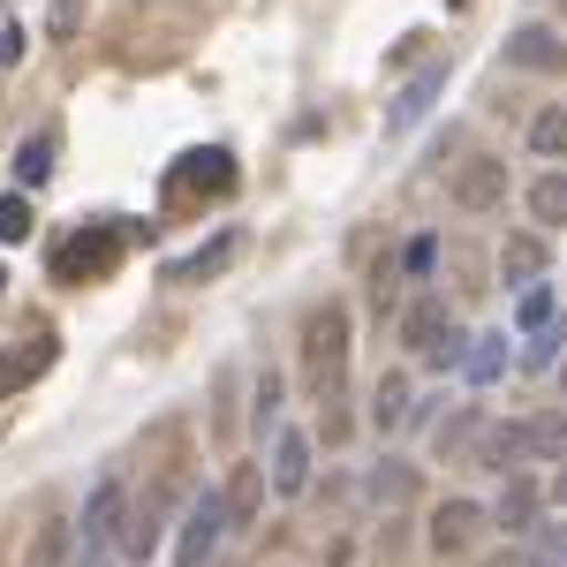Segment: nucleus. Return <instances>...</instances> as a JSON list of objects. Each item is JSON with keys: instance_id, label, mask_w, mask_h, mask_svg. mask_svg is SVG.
Listing matches in <instances>:
<instances>
[{"instance_id": "1", "label": "nucleus", "mask_w": 567, "mask_h": 567, "mask_svg": "<svg viewBox=\"0 0 567 567\" xmlns=\"http://www.w3.org/2000/svg\"><path fill=\"white\" fill-rule=\"evenodd\" d=\"M303 371H310V386L326 393V401L341 393V379H349V310L341 303H326L303 326Z\"/></svg>"}, {"instance_id": "2", "label": "nucleus", "mask_w": 567, "mask_h": 567, "mask_svg": "<svg viewBox=\"0 0 567 567\" xmlns=\"http://www.w3.org/2000/svg\"><path fill=\"white\" fill-rule=\"evenodd\" d=\"M401 341L424 355V363H462V333H454V310H446V296H416V303L401 310Z\"/></svg>"}, {"instance_id": "3", "label": "nucleus", "mask_w": 567, "mask_h": 567, "mask_svg": "<svg viewBox=\"0 0 567 567\" xmlns=\"http://www.w3.org/2000/svg\"><path fill=\"white\" fill-rule=\"evenodd\" d=\"M235 529V515H227V492H197L189 499V515H182V545H175V567H205L219 553V537Z\"/></svg>"}, {"instance_id": "4", "label": "nucleus", "mask_w": 567, "mask_h": 567, "mask_svg": "<svg viewBox=\"0 0 567 567\" xmlns=\"http://www.w3.org/2000/svg\"><path fill=\"white\" fill-rule=\"evenodd\" d=\"M446 197H454L470 219L507 213V159H462V167H454V182H446Z\"/></svg>"}, {"instance_id": "5", "label": "nucleus", "mask_w": 567, "mask_h": 567, "mask_svg": "<svg viewBox=\"0 0 567 567\" xmlns=\"http://www.w3.org/2000/svg\"><path fill=\"white\" fill-rule=\"evenodd\" d=\"M529 454H537V446H529V424H484L477 446H470V462H477V470H499V477H515Z\"/></svg>"}, {"instance_id": "6", "label": "nucleus", "mask_w": 567, "mask_h": 567, "mask_svg": "<svg viewBox=\"0 0 567 567\" xmlns=\"http://www.w3.org/2000/svg\"><path fill=\"white\" fill-rule=\"evenodd\" d=\"M484 523H492V515H484L477 499H446V507H432V553H470V545L484 537Z\"/></svg>"}, {"instance_id": "7", "label": "nucleus", "mask_w": 567, "mask_h": 567, "mask_svg": "<svg viewBox=\"0 0 567 567\" xmlns=\"http://www.w3.org/2000/svg\"><path fill=\"white\" fill-rule=\"evenodd\" d=\"M439 91H446V61H432L424 76H409V91H401V99L386 106V130H393V136H401V130H416V122L432 114V99H439Z\"/></svg>"}, {"instance_id": "8", "label": "nucleus", "mask_w": 567, "mask_h": 567, "mask_svg": "<svg viewBox=\"0 0 567 567\" xmlns=\"http://www.w3.org/2000/svg\"><path fill=\"white\" fill-rule=\"evenodd\" d=\"M310 484V439L303 432H272V492L296 499Z\"/></svg>"}, {"instance_id": "9", "label": "nucleus", "mask_w": 567, "mask_h": 567, "mask_svg": "<svg viewBox=\"0 0 567 567\" xmlns=\"http://www.w3.org/2000/svg\"><path fill=\"white\" fill-rule=\"evenodd\" d=\"M507 61L515 69H537V76H567V39H553V31H515L507 39Z\"/></svg>"}, {"instance_id": "10", "label": "nucleus", "mask_w": 567, "mask_h": 567, "mask_svg": "<svg viewBox=\"0 0 567 567\" xmlns=\"http://www.w3.org/2000/svg\"><path fill=\"white\" fill-rule=\"evenodd\" d=\"M492 523L507 529V537H529V529H537V484H529L523 470L507 477V492H499V507H492Z\"/></svg>"}, {"instance_id": "11", "label": "nucleus", "mask_w": 567, "mask_h": 567, "mask_svg": "<svg viewBox=\"0 0 567 567\" xmlns=\"http://www.w3.org/2000/svg\"><path fill=\"white\" fill-rule=\"evenodd\" d=\"M122 515H130V492L122 484H99L84 507V545H106V537H122Z\"/></svg>"}, {"instance_id": "12", "label": "nucleus", "mask_w": 567, "mask_h": 567, "mask_svg": "<svg viewBox=\"0 0 567 567\" xmlns=\"http://www.w3.org/2000/svg\"><path fill=\"white\" fill-rule=\"evenodd\" d=\"M529 219H537V227H567V175L560 167L529 182Z\"/></svg>"}, {"instance_id": "13", "label": "nucleus", "mask_w": 567, "mask_h": 567, "mask_svg": "<svg viewBox=\"0 0 567 567\" xmlns=\"http://www.w3.org/2000/svg\"><path fill=\"white\" fill-rule=\"evenodd\" d=\"M114 545H122V560H152V553H159V515H152V507H130Z\"/></svg>"}, {"instance_id": "14", "label": "nucleus", "mask_w": 567, "mask_h": 567, "mask_svg": "<svg viewBox=\"0 0 567 567\" xmlns=\"http://www.w3.org/2000/svg\"><path fill=\"white\" fill-rule=\"evenodd\" d=\"M371 424H379V432H401V424H409V379H401V371L379 379V393H371Z\"/></svg>"}, {"instance_id": "15", "label": "nucleus", "mask_w": 567, "mask_h": 567, "mask_svg": "<svg viewBox=\"0 0 567 567\" xmlns=\"http://www.w3.org/2000/svg\"><path fill=\"white\" fill-rule=\"evenodd\" d=\"M499 272H507V280H537V272H545V243H537V235H507Z\"/></svg>"}, {"instance_id": "16", "label": "nucleus", "mask_w": 567, "mask_h": 567, "mask_svg": "<svg viewBox=\"0 0 567 567\" xmlns=\"http://www.w3.org/2000/svg\"><path fill=\"white\" fill-rule=\"evenodd\" d=\"M45 175H53V130H39L31 144H16V182H23V189H39Z\"/></svg>"}, {"instance_id": "17", "label": "nucleus", "mask_w": 567, "mask_h": 567, "mask_svg": "<svg viewBox=\"0 0 567 567\" xmlns=\"http://www.w3.org/2000/svg\"><path fill=\"white\" fill-rule=\"evenodd\" d=\"M114 258V235H76V243H69V250H61V280H76V272H99V265Z\"/></svg>"}, {"instance_id": "18", "label": "nucleus", "mask_w": 567, "mask_h": 567, "mask_svg": "<svg viewBox=\"0 0 567 567\" xmlns=\"http://www.w3.org/2000/svg\"><path fill=\"white\" fill-rule=\"evenodd\" d=\"M529 152H537V159H567V106H553V114L529 122Z\"/></svg>"}, {"instance_id": "19", "label": "nucleus", "mask_w": 567, "mask_h": 567, "mask_svg": "<svg viewBox=\"0 0 567 567\" xmlns=\"http://www.w3.org/2000/svg\"><path fill=\"white\" fill-rule=\"evenodd\" d=\"M529 446H537L545 462H567V409H553V416H529Z\"/></svg>"}, {"instance_id": "20", "label": "nucleus", "mask_w": 567, "mask_h": 567, "mask_svg": "<svg viewBox=\"0 0 567 567\" xmlns=\"http://www.w3.org/2000/svg\"><path fill=\"white\" fill-rule=\"evenodd\" d=\"M409 492H416V477H409V462H379V470H371V499H386V507H401V499H409Z\"/></svg>"}, {"instance_id": "21", "label": "nucleus", "mask_w": 567, "mask_h": 567, "mask_svg": "<svg viewBox=\"0 0 567 567\" xmlns=\"http://www.w3.org/2000/svg\"><path fill=\"white\" fill-rule=\"evenodd\" d=\"M258 492H265V470H258V462H243V470H235V484H227V515H235V523H250Z\"/></svg>"}, {"instance_id": "22", "label": "nucleus", "mask_w": 567, "mask_h": 567, "mask_svg": "<svg viewBox=\"0 0 567 567\" xmlns=\"http://www.w3.org/2000/svg\"><path fill=\"white\" fill-rule=\"evenodd\" d=\"M23 567H69V523H45L39 537H31Z\"/></svg>"}, {"instance_id": "23", "label": "nucleus", "mask_w": 567, "mask_h": 567, "mask_svg": "<svg viewBox=\"0 0 567 567\" xmlns=\"http://www.w3.org/2000/svg\"><path fill=\"white\" fill-rule=\"evenodd\" d=\"M529 567H567V523H537L529 529Z\"/></svg>"}, {"instance_id": "24", "label": "nucleus", "mask_w": 567, "mask_h": 567, "mask_svg": "<svg viewBox=\"0 0 567 567\" xmlns=\"http://www.w3.org/2000/svg\"><path fill=\"white\" fill-rule=\"evenodd\" d=\"M515 326H523V333H545V326H553V288H545V280H529V288H523Z\"/></svg>"}, {"instance_id": "25", "label": "nucleus", "mask_w": 567, "mask_h": 567, "mask_svg": "<svg viewBox=\"0 0 567 567\" xmlns=\"http://www.w3.org/2000/svg\"><path fill=\"white\" fill-rule=\"evenodd\" d=\"M31 227H39V213H31V197H23V189H16V197H0V243H23Z\"/></svg>"}, {"instance_id": "26", "label": "nucleus", "mask_w": 567, "mask_h": 567, "mask_svg": "<svg viewBox=\"0 0 567 567\" xmlns=\"http://www.w3.org/2000/svg\"><path fill=\"white\" fill-rule=\"evenodd\" d=\"M227 258H235V235H219V243H213V250H197V258H189V265H182V272H175V280H205V272H219V265H227Z\"/></svg>"}, {"instance_id": "27", "label": "nucleus", "mask_w": 567, "mask_h": 567, "mask_svg": "<svg viewBox=\"0 0 567 567\" xmlns=\"http://www.w3.org/2000/svg\"><path fill=\"white\" fill-rule=\"evenodd\" d=\"M272 416H280V379L265 371L258 379V432H272Z\"/></svg>"}, {"instance_id": "28", "label": "nucleus", "mask_w": 567, "mask_h": 567, "mask_svg": "<svg viewBox=\"0 0 567 567\" xmlns=\"http://www.w3.org/2000/svg\"><path fill=\"white\" fill-rule=\"evenodd\" d=\"M401 265H409V272H432V265H439V243H432V235H416V243H409V258H401Z\"/></svg>"}, {"instance_id": "29", "label": "nucleus", "mask_w": 567, "mask_h": 567, "mask_svg": "<svg viewBox=\"0 0 567 567\" xmlns=\"http://www.w3.org/2000/svg\"><path fill=\"white\" fill-rule=\"evenodd\" d=\"M499 363H507V349H499V341H484V349L470 355V371H477V379H499Z\"/></svg>"}, {"instance_id": "30", "label": "nucleus", "mask_w": 567, "mask_h": 567, "mask_svg": "<svg viewBox=\"0 0 567 567\" xmlns=\"http://www.w3.org/2000/svg\"><path fill=\"white\" fill-rule=\"evenodd\" d=\"M23 61V23H0V69H16Z\"/></svg>"}, {"instance_id": "31", "label": "nucleus", "mask_w": 567, "mask_h": 567, "mask_svg": "<svg viewBox=\"0 0 567 567\" xmlns=\"http://www.w3.org/2000/svg\"><path fill=\"white\" fill-rule=\"evenodd\" d=\"M553 507H560V515H567V462H560V470H553Z\"/></svg>"}, {"instance_id": "32", "label": "nucleus", "mask_w": 567, "mask_h": 567, "mask_svg": "<svg viewBox=\"0 0 567 567\" xmlns=\"http://www.w3.org/2000/svg\"><path fill=\"white\" fill-rule=\"evenodd\" d=\"M76 567H106V560H76Z\"/></svg>"}, {"instance_id": "33", "label": "nucleus", "mask_w": 567, "mask_h": 567, "mask_svg": "<svg viewBox=\"0 0 567 567\" xmlns=\"http://www.w3.org/2000/svg\"><path fill=\"white\" fill-rule=\"evenodd\" d=\"M560 386H567V363H560Z\"/></svg>"}]
</instances>
